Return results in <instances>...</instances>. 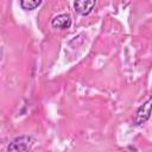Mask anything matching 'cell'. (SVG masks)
Returning <instances> with one entry per match:
<instances>
[{
    "label": "cell",
    "instance_id": "6da1fadb",
    "mask_svg": "<svg viewBox=\"0 0 152 152\" xmlns=\"http://www.w3.org/2000/svg\"><path fill=\"white\" fill-rule=\"evenodd\" d=\"M152 114V95H150L146 101L139 106V108L137 109L134 118H133V125L135 126H140L142 124H145L150 116Z\"/></svg>",
    "mask_w": 152,
    "mask_h": 152
},
{
    "label": "cell",
    "instance_id": "7a4b0ae2",
    "mask_svg": "<svg viewBox=\"0 0 152 152\" xmlns=\"http://www.w3.org/2000/svg\"><path fill=\"white\" fill-rule=\"evenodd\" d=\"M33 145V139L30 135H20L10 142L7 151H28Z\"/></svg>",
    "mask_w": 152,
    "mask_h": 152
},
{
    "label": "cell",
    "instance_id": "3957f363",
    "mask_svg": "<svg viewBox=\"0 0 152 152\" xmlns=\"http://www.w3.org/2000/svg\"><path fill=\"white\" fill-rule=\"evenodd\" d=\"M96 0H75L74 8L81 15H88L95 7Z\"/></svg>",
    "mask_w": 152,
    "mask_h": 152
},
{
    "label": "cell",
    "instance_id": "277c9868",
    "mask_svg": "<svg viewBox=\"0 0 152 152\" xmlns=\"http://www.w3.org/2000/svg\"><path fill=\"white\" fill-rule=\"evenodd\" d=\"M51 26L53 28H61V30H66L71 26V17L68 13H62L56 15L51 20Z\"/></svg>",
    "mask_w": 152,
    "mask_h": 152
},
{
    "label": "cell",
    "instance_id": "5b68a950",
    "mask_svg": "<svg viewBox=\"0 0 152 152\" xmlns=\"http://www.w3.org/2000/svg\"><path fill=\"white\" fill-rule=\"evenodd\" d=\"M43 0H20V7L24 11H33L40 6Z\"/></svg>",
    "mask_w": 152,
    "mask_h": 152
}]
</instances>
